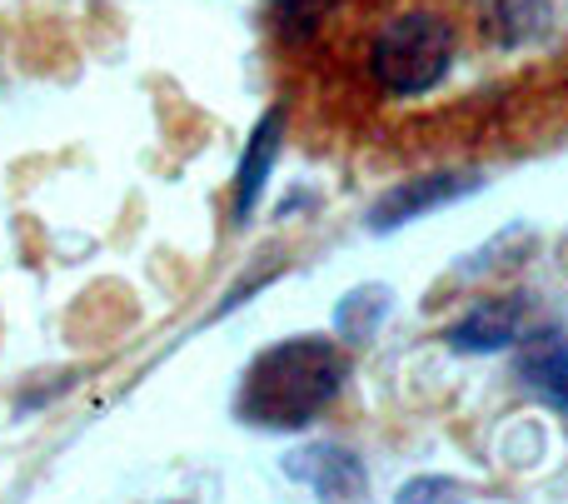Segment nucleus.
Masks as SVG:
<instances>
[{
	"label": "nucleus",
	"instance_id": "7",
	"mask_svg": "<svg viewBox=\"0 0 568 504\" xmlns=\"http://www.w3.org/2000/svg\"><path fill=\"white\" fill-rule=\"evenodd\" d=\"M514 370H519L524 390H529L534 400H544V405H554L568 415V335L544 330V335L524 340Z\"/></svg>",
	"mask_w": 568,
	"mask_h": 504
},
{
	"label": "nucleus",
	"instance_id": "6",
	"mask_svg": "<svg viewBox=\"0 0 568 504\" xmlns=\"http://www.w3.org/2000/svg\"><path fill=\"white\" fill-rule=\"evenodd\" d=\"M524 330V310L514 300H484V305L464 310L449 330H444V345L459 350V355H494V350H509Z\"/></svg>",
	"mask_w": 568,
	"mask_h": 504
},
{
	"label": "nucleus",
	"instance_id": "1",
	"mask_svg": "<svg viewBox=\"0 0 568 504\" xmlns=\"http://www.w3.org/2000/svg\"><path fill=\"white\" fill-rule=\"evenodd\" d=\"M344 380H349V360H344V350L334 340L324 335L280 340V345L260 350L250 360L235 395V415L255 430H270V435L304 430L334 405Z\"/></svg>",
	"mask_w": 568,
	"mask_h": 504
},
{
	"label": "nucleus",
	"instance_id": "9",
	"mask_svg": "<svg viewBox=\"0 0 568 504\" xmlns=\"http://www.w3.org/2000/svg\"><path fill=\"white\" fill-rule=\"evenodd\" d=\"M324 10H329V0H265V16L280 40H310Z\"/></svg>",
	"mask_w": 568,
	"mask_h": 504
},
{
	"label": "nucleus",
	"instance_id": "5",
	"mask_svg": "<svg viewBox=\"0 0 568 504\" xmlns=\"http://www.w3.org/2000/svg\"><path fill=\"white\" fill-rule=\"evenodd\" d=\"M564 0H474V20H479L484 40L499 50H524L534 40L554 36Z\"/></svg>",
	"mask_w": 568,
	"mask_h": 504
},
{
	"label": "nucleus",
	"instance_id": "8",
	"mask_svg": "<svg viewBox=\"0 0 568 504\" xmlns=\"http://www.w3.org/2000/svg\"><path fill=\"white\" fill-rule=\"evenodd\" d=\"M280 140H284V110L275 105L255 125L245 155H240V170H235V220L255 215L260 195H265V185H270V170H275V160H280Z\"/></svg>",
	"mask_w": 568,
	"mask_h": 504
},
{
	"label": "nucleus",
	"instance_id": "11",
	"mask_svg": "<svg viewBox=\"0 0 568 504\" xmlns=\"http://www.w3.org/2000/svg\"><path fill=\"white\" fill-rule=\"evenodd\" d=\"M394 504H474V490L454 475H414Z\"/></svg>",
	"mask_w": 568,
	"mask_h": 504
},
{
	"label": "nucleus",
	"instance_id": "2",
	"mask_svg": "<svg viewBox=\"0 0 568 504\" xmlns=\"http://www.w3.org/2000/svg\"><path fill=\"white\" fill-rule=\"evenodd\" d=\"M454 65V26L439 10H404L384 20L369 46V75L399 100L429 95Z\"/></svg>",
	"mask_w": 568,
	"mask_h": 504
},
{
	"label": "nucleus",
	"instance_id": "3",
	"mask_svg": "<svg viewBox=\"0 0 568 504\" xmlns=\"http://www.w3.org/2000/svg\"><path fill=\"white\" fill-rule=\"evenodd\" d=\"M479 185H484L479 170H434V175L404 180V185L384 190V195L374 200V210H369V230L389 235V230L409 225V220L429 215V210H444V205H454V200L474 195Z\"/></svg>",
	"mask_w": 568,
	"mask_h": 504
},
{
	"label": "nucleus",
	"instance_id": "4",
	"mask_svg": "<svg viewBox=\"0 0 568 504\" xmlns=\"http://www.w3.org/2000/svg\"><path fill=\"white\" fill-rule=\"evenodd\" d=\"M284 475L310 485L320 504H364L369 495V475H364V460L354 450L334 445V440H314V445L294 450L284 460Z\"/></svg>",
	"mask_w": 568,
	"mask_h": 504
},
{
	"label": "nucleus",
	"instance_id": "10",
	"mask_svg": "<svg viewBox=\"0 0 568 504\" xmlns=\"http://www.w3.org/2000/svg\"><path fill=\"white\" fill-rule=\"evenodd\" d=\"M389 305H394L389 290H374V285L369 290H354V295L339 305V330L349 340H369L374 325L384 320V310H389Z\"/></svg>",
	"mask_w": 568,
	"mask_h": 504
}]
</instances>
